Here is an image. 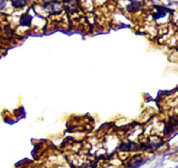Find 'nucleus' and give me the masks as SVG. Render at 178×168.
I'll return each instance as SVG.
<instances>
[{
	"instance_id": "obj_1",
	"label": "nucleus",
	"mask_w": 178,
	"mask_h": 168,
	"mask_svg": "<svg viewBox=\"0 0 178 168\" xmlns=\"http://www.w3.org/2000/svg\"><path fill=\"white\" fill-rule=\"evenodd\" d=\"M45 9L51 13H59L62 11V5L57 1H50L45 4Z\"/></svg>"
},
{
	"instance_id": "obj_4",
	"label": "nucleus",
	"mask_w": 178,
	"mask_h": 168,
	"mask_svg": "<svg viewBox=\"0 0 178 168\" xmlns=\"http://www.w3.org/2000/svg\"><path fill=\"white\" fill-rule=\"evenodd\" d=\"M141 6V3L138 1H133L130 5H128V11L130 12H134L136 11H138V9Z\"/></svg>"
},
{
	"instance_id": "obj_6",
	"label": "nucleus",
	"mask_w": 178,
	"mask_h": 168,
	"mask_svg": "<svg viewBox=\"0 0 178 168\" xmlns=\"http://www.w3.org/2000/svg\"><path fill=\"white\" fill-rule=\"evenodd\" d=\"M5 5H6L5 0H1V1H0V10L5 7Z\"/></svg>"
},
{
	"instance_id": "obj_2",
	"label": "nucleus",
	"mask_w": 178,
	"mask_h": 168,
	"mask_svg": "<svg viewBox=\"0 0 178 168\" xmlns=\"http://www.w3.org/2000/svg\"><path fill=\"white\" fill-rule=\"evenodd\" d=\"M176 129H178V118H176V119H172L170 122L169 123L168 126L166 127L165 132L167 134H170L171 132L175 131Z\"/></svg>"
},
{
	"instance_id": "obj_5",
	"label": "nucleus",
	"mask_w": 178,
	"mask_h": 168,
	"mask_svg": "<svg viewBox=\"0 0 178 168\" xmlns=\"http://www.w3.org/2000/svg\"><path fill=\"white\" fill-rule=\"evenodd\" d=\"M12 5L16 8H22L26 5L25 0H11Z\"/></svg>"
},
{
	"instance_id": "obj_3",
	"label": "nucleus",
	"mask_w": 178,
	"mask_h": 168,
	"mask_svg": "<svg viewBox=\"0 0 178 168\" xmlns=\"http://www.w3.org/2000/svg\"><path fill=\"white\" fill-rule=\"evenodd\" d=\"M31 16L29 15L28 13H24L20 18V25L23 26H29L31 25Z\"/></svg>"
}]
</instances>
